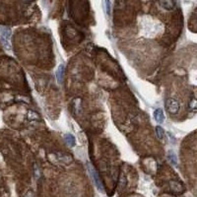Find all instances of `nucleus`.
Returning a JSON list of instances; mask_svg holds the SVG:
<instances>
[{
    "label": "nucleus",
    "instance_id": "12",
    "mask_svg": "<svg viewBox=\"0 0 197 197\" xmlns=\"http://www.w3.org/2000/svg\"><path fill=\"white\" fill-rule=\"evenodd\" d=\"M28 117L32 121H33V120H40V116H38V114H35V112H34V111H29Z\"/></svg>",
    "mask_w": 197,
    "mask_h": 197
},
{
    "label": "nucleus",
    "instance_id": "8",
    "mask_svg": "<svg viewBox=\"0 0 197 197\" xmlns=\"http://www.w3.org/2000/svg\"><path fill=\"white\" fill-rule=\"evenodd\" d=\"M160 5L166 10H172L174 7L173 0H160Z\"/></svg>",
    "mask_w": 197,
    "mask_h": 197
},
{
    "label": "nucleus",
    "instance_id": "11",
    "mask_svg": "<svg viewBox=\"0 0 197 197\" xmlns=\"http://www.w3.org/2000/svg\"><path fill=\"white\" fill-rule=\"evenodd\" d=\"M156 134H157V137L159 138V139L162 140L163 138L165 137V131H164V129L161 127V126H157V127H156Z\"/></svg>",
    "mask_w": 197,
    "mask_h": 197
},
{
    "label": "nucleus",
    "instance_id": "5",
    "mask_svg": "<svg viewBox=\"0 0 197 197\" xmlns=\"http://www.w3.org/2000/svg\"><path fill=\"white\" fill-rule=\"evenodd\" d=\"M54 157L56 158V161L60 164H69L72 162V157L66 154H54Z\"/></svg>",
    "mask_w": 197,
    "mask_h": 197
},
{
    "label": "nucleus",
    "instance_id": "4",
    "mask_svg": "<svg viewBox=\"0 0 197 197\" xmlns=\"http://www.w3.org/2000/svg\"><path fill=\"white\" fill-rule=\"evenodd\" d=\"M64 73H65V66L64 64H59L56 69V72H55V78L57 80V83L61 85L63 82V79H64Z\"/></svg>",
    "mask_w": 197,
    "mask_h": 197
},
{
    "label": "nucleus",
    "instance_id": "7",
    "mask_svg": "<svg viewBox=\"0 0 197 197\" xmlns=\"http://www.w3.org/2000/svg\"><path fill=\"white\" fill-rule=\"evenodd\" d=\"M64 140H65V143L68 145L69 147H74L76 145V138L71 133H67L64 135Z\"/></svg>",
    "mask_w": 197,
    "mask_h": 197
},
{
    "label": "nucleus",
    "instance_id": "9",
    "mask_svg": "<svg viewBox=\"0 0 197 197\" xmlns=\"http://www.w3.org/2000/svg\"><path fill=\"white\" fill-rule=\"evenodd\" d=\"M167 160H169L173 166H176V167L177 166V157H176V155L174 152H173V151L167 152Z\"/></svg>",
    "mask_w": 197,
    "mask_h": 197
},
{
    "label": "nucleus",
    "instance_id": "13",
    "mask_svg": "<svg viewBox=\"0 0 197 197\" xmlns=\"http://www.w3.org/2000/svg\"><path fill=\"white\" fill-rule=\"evenodd\" d=\"M189 106H190V108L191 109H193V111H195V106H196V101L194 99L192 100V102H191V104L189 105Z\"/></svg>",
    "mask_w": 197,
    "mask_h": 197
},
{
    "label": "nucleus",
    "instance_id": "10",
    "mask_svg": "<svg viewBox=\"0 0 197 197\" xmlns=\"http://www.w3.org/2000/svg\"><path fill=\"white\" fill-rule=\"evenodd\" d=\"M105 10L106 15L109 16L111 15V0H105Z\"/></svg>",
    "mask_w": 197,
    "mask_h": 197
},
{
    "label": "nucleus",
    "instance_id": "2",
    "mask_svg": "<svg viewBox=\"0 0 197 197\" xmlns=\"http://www.w3.org/2000/svg\"><path fill=\"white\" fill-rule=\"evenodd\" d=\"M88 170H89V173H90V174H91L92 179L94 180V182H95L96 187L98 188V190L100 192H104L105 191L104 185H103V182H102L101 179H100V176H99L98 173H97V170L94 169L91 165H88Z\"/></svg>",
    "mask_w": 197,
    "mask_h": 197
},
{
    "label": "nucleus",
    "instance_id": "3",
    "mask_svg": "<svg viewBox=\"0 0 197 197\" xmlns=\"http://www.w3.org/2000/svg\"><path fill=\"white\" fill-rule=\"evenodd\" d=\"M165 105H166L167 111L172 114H176V112L179 111V102L174 99H172V98L167 99L166 103H165Z\"/></svg>",
    "mask_w": 197,
    "mask_h": 197
},
{
    "label": "nucleus",
    "instance_id": "1",
    "mask_svg": "<svg viewBox=\"0 0 197 197\" xmlns=\"http://www.w3.org/2000/svg\"><path fill=\"white\" fill-rule=\"evenodd\" d=\"M0 38L5 49H11V30L7 27H0Z\"/></svg>",
    "mask_w": 197,
    "mask_h": 197
},
{
    "label": "nucleus",
    "instance_id": "6",
    "mask_svg": "<svg viewBox=\"0 0 197 197\" xmlns=\"http://www.w3.org/2000/svg\"><path fill=\"white\" fill-rule=\"evenodd\" d=\"M154 118L158 123H162L165 119V115H164V111L162 108H157L154 111Z\"/></svg>",
    "mask_w": 197,
    "mask_h": 197
}]
</instances>
